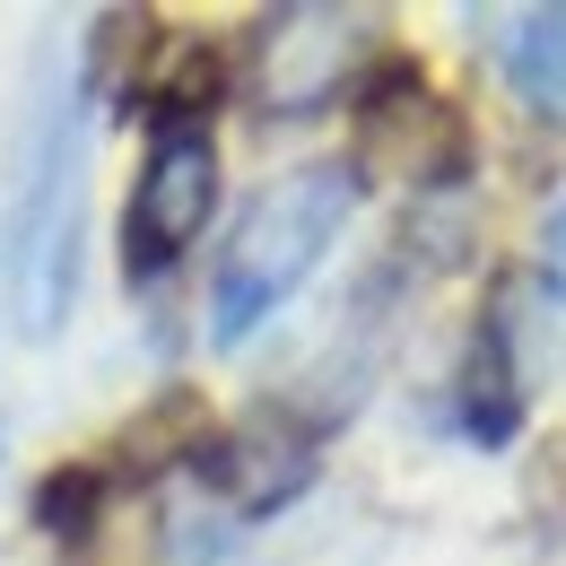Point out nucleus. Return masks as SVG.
<instances>
[{"mask_svg": "<svg viewBox=\"0 0 566 566\" xmlns=\"http://www.w3.org/2000/svg\"><path fill=\"white\" fill-rule=\"evenodd\" d=\"M357 71H366V18H357V9H332V0H296V9H271V18L253 27L244 87H253L262 114L305 123V114H323L332 96H349Z\"/></svg>", "mask_w": 566, "mask_h": 566, "instance_id": "20e7f679", "label": "nucleus"}, {"mask_svg": "<svg viewBox=\"0 0 566 566\" xmlns=\"http://www.w3.org/2000/svg\"><path fill=\"white\" fill-rule=\"evenodd\" d=\"M523 375H514V349H505V323H480V340L462 357V427L480 436V444H505L514 419H523Z\"/></svg>", "mask_w": 566, "mask_h": 566, "instance_id": "0eeeda50", "label": "nucleus"}, {"mask_svg": "<svg viewBox=\"0 0 566 566\" xmlns=\"http://www.w3.org/2000/svg\"><path fill=\"white\" fill-rule=\"evenodd\" d=\"M78 218H87V114L62 71L35 87L27 140H18V323L27 340H53L78 287Z\"/></svg>", "mask_w": 566, "mask_h": 566, "instance_id": "f257e3e1", "label": "nucleus"}, {"mask_svg": "<svg viewBox=\"0 0 566 566\" xmlns=\"http://www.w3.org/2000/svg\"><path fill=\"white\" fill-rule=\"evenodd\" d=\"M210 480L244 514H280L287 496H305V480H314V427L296 410H253L235 436L210 444Z\"/></svg>", "mask_w": 566, "mask_h": 566, "instance_id": "423d86ee", "label": "nucleus"}, {"mask_svg": "<svg viewBox=\"0 0 566 566\" xmlns=\"http://www.w3.org/2000/svg\"><path fill=\"white\" fill-rule=\"evenodd\" d=\"M114 496V471H87V462H71V471H53L44 489H35V523L53 532V541H78L87 523H96V505Z\"/></svg>", "mask_w": 566, "mask_h": 566, "instance_id": "9d476101", "label": "nucleus"}, {"mask_svg": "<svg viewBox=\"0 0 566 566\" xmlns=\"http://www.w3.org/2000/svg\"><path fill=\"white\" fill-rule=\"evenodd\" d=\"M505 78H514V96H523L532 114L566 123V9H532V18L514 27Z\"/></svg>", "mask_w": 566, "mask_h": 566, "instance_id": "6e6552de", "label": "nucleus"}, {"mask_svg": "<svg viewBox=\"0 0 566 566\" xmlns=\"http://www.w3.org/2000/svg\"><path fill=\"white\" fill-rule=\"evenodd\" d=\"M541 271H549V287L566 296V210L549 218V235H541Z\"/></svg>", "mask_w": 566, "mask_h": 566, "instance_id": "9b49d317", "label": "nucleus"}, {"mask_svg": "<svg viewBox=\"0 0 566 566\" xmlns=\"http://www.w3.org/2000/svg\"><path fill=\"white\" fill-rule=\"evenodd\" d=\"M357 175L392 192H444L471 166V123L453 96H436L419 71H384L357 96Z\"/></svg>", "mask_w": 566, "mask_h": 566, "instance_id": "7ed1b4c3", "label": "nucleus"}, {"mask_svg": "<svg viewBox=\"0 0 566 566\" xmlns=\"http://www.w3.org/2000/svg\"><path fill=\"white\" fill-rule=\"evenodd\" d=\"M218 210V148L201 132H166L140 166V192H132V271H157L175 262Z\"/></svg>", "mask_w": 566, "mask_h": 566, "instance_id": "39448f33", "label": "nucleus"}, {"mask_svg": "<svg viewBox=\"0 0 566 566\" xmlns=\"http://www.w3.org/2000/svg\"><path fill=\"white\" fill-rule=\"evenodd\" d=\"M349 201L357 184L340 166H296L280 175L244 227H235V244H227V262H218V287H210V340L218 349H244L271 314H280V296L305 287V271L332 253V235L349 227Z\"/></svg>", "mask_w": 566, "mask_h": 566, "instance_id": "f03ea898", "label": "nucleus"}, {"mask_svg": "<svg viewBox=\"0 0 566 566\" xmlns=\"http://www.w3.org/2000/svg\"><path fill=\"white\" fill-rule=\"evenodd\" d=\"M78 558L87 566H157V505L140 489H114L96 505V523L78 532Z\"/></svg>", "mask_w": 566, "mask_h": 566, "instance_id": "1a4fd4ad", "label": "nucleus"}]
</instances>
